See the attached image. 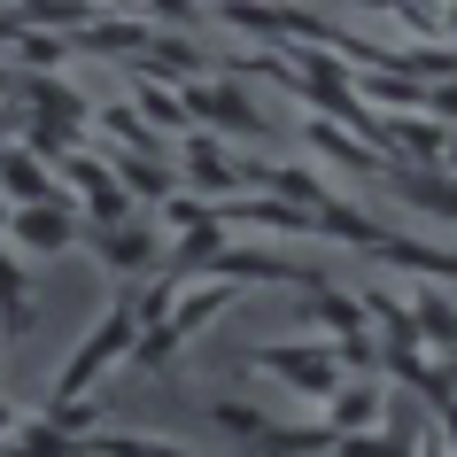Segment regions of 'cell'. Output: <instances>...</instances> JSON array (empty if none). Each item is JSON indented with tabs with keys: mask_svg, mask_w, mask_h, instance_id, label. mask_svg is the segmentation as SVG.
Wrapping results in <instances>:
<instances>
[{
	"mask_svg": "<svg viewBox=\"0 0 457 457\" xmlns=\"http://www.w3.org/2000/svg\"><path fill=\"white\" fill-rule=\"evenodd\" d=\"M132 341H140V303H132V295H117V303L86 326V341L71 349V364L54 372V395H47V403H62V395H94L101 372L132 357Z\"/></svg>",
	"mask_w": 457,
	"mask_h": 457,
	"instance_id": "cell-1",
	"label": "cell"
},
{
	"mask_svg": "<svg viewBox=\"0 0 457 457\" xmlns=\"http://www.w3.org/2000/svg\"><path fill=\"white\" fill-rule=\"evenodd\" d=\"M248 372H271V380H287L295 395H311V403H326L341 387V357L334 341H264V349H248Z\"/></svg>",
	"mask_w": 457,
	"mask_h": 457,
	"instance_id": "cell-2",
	"label": "cell"
},
{
	"mask_svg": "<svg viewBox=\"0 0 457 457\" xmlns=\"http://www.w3.org/2000/svg\"><path fill=\"white\" fill-rule=\"evenodd\" d=\"M187 109L202 124H217V132H233V140H264L271 132V117L248 101V86L233 71H202V78H187Z\"/></svg>",
	"mask_w": 457,
	"mask_h": 457,
	"instance_id": "cell-3",
	"label": "cell"
},
{
	"mask_svg": "<svg viewBox=\"0 0 457 457\" xmlns=\"http://www.w3.org/2000/svg\"><path fill=\"white\" fill-rule=\"evenodd\" d=\"M217 279H233V287H326V271L295 264V256H279V248H217Z\"/></svg>",
	"mask_w": 457,
	"mask_h": 457,
	"instance_id": "cell-4",
	"label": "cell"
},
{
	"mask_svg": "<svg viewBox=\"0 0 457 457\" xmlns=\"http://www.w3.org/2000/svg\"><path fill=\"white\" fill-rule=\"evenodd\" d=\"M8 241L24 248V256H71L86 233H78L71 202H31V210H8Z\"/></svg>",
	"mask_w": 457,
	"mask_h": 457,
	"instance_id": "cell-5",
	"label": "cell"
},
{
	"mask_svg": "<svg viewBox=\"0 0 457 457\" xmlns=\"http://www.w3.org/2000/svg\"><path fill=\"white\" fill-rule=\"evenodd\" d=\"M179 163H187V179H194L202 202H233V194H241V163L217 147V132H187V140H179Z\"/></svg>",
	"mask_w": 457,
	"mask_h": 457,
	"instance_id": "cell-6",
	"label": "cell"
},
{
	"mask_svg": "<svg viewBox=\"0 0 457 457\" xmlns=\"http://www.w3.org/2000/svg\"><path fill=\"white\" fill-rule=\"evenodd\" d=\"M318 411H326V427H334V434H380V419H387V380H357V387L341 380Z\"/></svg>",
	"mask_w": 457,
	"mask_h": 457,
	"instance_id": "cell-7",
	"label": "cell"
},
{
	"mask_svg": "<svg viewBox=\"0 0 457 457\" xmlns=\"http://www.w3.org/2000/svg\"><path fill=\"white\" fill-rule=\"evenodd\" d=\"M86 248L101 256V271H147L155 264V225L147 217H124V225H101Z\"/></svg>",
	"mask_w": 457,
	"mask_h": 457,
	"instance_id": "cell-8",
	"label": "cell"
},
{
	"mask_svg": "<svg viewBox=\"0 0 457 457\" xmlns=\"http://www.w3.org/2000/svg\"><path fill=\"white\" fill-rule=\"evenodd\" d=\"M403 303H411V326H419V349H434V357H457V303H450V295L419 279Z\"/></svg>",
	"mask_w": 457,
	"mask_h": 457,
	"instance_id": "cell-9",
	"label": "cell"
},
{
	"mask_svg": "<svg viewBox=\"0 0 457 457\" xmlns=\"http://www.w3.org/2000/svg\"><path fill=\"white\" fill-rule=\"evenodd\" d=\"M303 140L318 147V155H326V163H341V170H357V179H380V155H372V147L357 140V132H349V124H334V117H311L303 124Z\"/></svg>",
	"mask_w": 457,
	"mask_h": 457,
	"instance_id": "cell-10",
	"label": "cell"
},
{
	"mask_svg": "<svg viewBox=\"0 0 457 457\" xmlns=\"http://www.w3.org/2000/svg\"><path fill=\"white\" fill-rule=\"evenodd\" d=\"M39 326V295H31V271L0 248V341H24Z\"/></svg>",
	"mask_w": 457,
	"mask_h": 457,
	"instance_id": "cell-11",
	"label": "cell"
},
{
	"mask_svg": "<svg viewBox=\"0 0 457 457\" xmlns=\"http://www.w3.org/2000/svg\"><path fill=\"white\" fill-rule=\"evenodd\" d=\"M132 117L163 140V132H194V109H187V94L170 86V78H147V86H132Z\"/></svg>",
	"mask_w": 457,
	"mask_h": 457,
	"instance_id": "cell-12",
	"label": "cell"
},
{
	"mask_svg": "<svg viewBox=\"0 0 457 457\" xmlns=\"http://www.w3.org/2000/svg\"><path fill=\"white\" fill-rule=\"evenodd\" d=\"M109 170H117V187L132 194V202H163V194H170V163H163V155H132V147H117Z\"/></svg>",
	"mask_w": 457,
	"mask_h": 457,
	"instance_id": "cell-13",
	"label": "cell"
},
{
	"mask_svg": "<svg viewBox=\"0 0 457 457\" xmlns=\"http://www.w3.org/2000/svg\"><path fill=\"white\" fill-rule=\"evenodd\" d=\"M210 419H217V434H233L241 450H248V442H264V434L279 427V419H271L264 403H248V395H217V403H210Z\"/></svg>",
	"mask_w": 457,
	"mask_h": 457,
	"instance_id": "cell-14",
	"label": "cell"
},
{
	"mask_svg": "<svg viewBox=\"0 0 457 457\" xmlns=\"http://www.w3.org/2000/svg\"><path fill=\"white\" fill-rule=\"evenodd\" d=\"M217 248H225V225H194V233H179L170 241V256H163V271H179V279H194V271H210L217 264Z\"/></svg>",
	"mask_w": 457,
	"mask_h": 457,
	"instance_id": "cell-15",
	"label": "cell"
},
{
	"mask_svg": "<svg viewBox=\"0 0 457 457\" xmlns=\"http://www.w3.org/2000/svg\"><path fill=\"white\" fill-rule=\"evenodd\" d=\"M16 16H39V24H94V0H16Z\"/></svg>",
	"mask_w": 457,
	"mask_h": 457,
	"instance_id": "cell-16",
	"label": "cell"
},
{
	"mask_svg": "<svg viewBox=\"0 0 457 457\" xmlns=\"http://www.w3.org/2000/svg\"><path fill=\"white\" fill-rule=\"evenodd\" d=\"M8 47L24 54L31 71H54V62H62V39H47V31H16V39H8Z\"/></svg>",
	"mask_w": 457,
	"mask_h": 457,
	"instance_id": "cell-17",
	"label": "cell"
},
{
	"mask_svg": "<svg viewBox=\"0 0 457 457\" xmlns=\"http://www.w3.org/2000/svg\"><path fill=\"white\" fill-rule=\"evenodd\" d=\"M419 457H457V450L442 442V427H419Z\"/></svg>",
	"mask_w": 457,
	"mask_h": 457,
	"instance_id": "cell-18",
	"label": "cell"
},
{
	"mask_svg": "<svg viewBox=\"0 0 457 457\" xmlns=\"http://www.w3.org/2000/svg\"><path fill=\"white\" fill-rule=\"evenodd\" d=\"M434 31H442V39H457V0H442V8H434Z\"/></svg>",
	"mask_w": 457,
	"mask_h": 457,
	"instance_id": "cell-19",
	"label": "cell"
},
{
	"mask_svg": "<svg viewBox=\"0 0 457 457\" xmlns=\"http://www.w3.org/2000/svg\"><path fill=\"white\" fill-rule=\"evenodd\" d=\"M442 170L457 179V124H450V147H442Z\"/></svg>",
	"mask_w": 457,
	"mask_h": 457,
	"instance_id": "cell-20",
	"label": "cell"
},
{
	"mask_svg": "<svg viewBox=\"0 0 457 457\" xmlns=\"http://www.w3.org/2000/svg\"><path fill=\"white\" fill-rule=\"evenodd\" d=\"M8 210H16V202H0V233H8Z\"/></svg>",
	"mask_w": 457,
	"mask_h": 457,
	"instance_id": "cell-21",
	"label": "cell"
},
{
	"mask_svg": "<svg viewBox=\"0 0 457 457\" xmlns=\"http://www.w3.org/2000/svg\"><path fill=\"white\" fill-rule=\"evenodd\" d=\"M403 8H434V0H403Z\"/></svg>",
	"mask_w": 457,
	"mask_h": 457,
	"instance_id": "cell-22",
	"label": "cell"
},
{
	"mask_svg": "<svg viewBox=\"0 0 457 457\" xmlns=\"http://www.w3.org/2000/svg\"><path fill=\"white\" fill-rule=\"evenodd\" d=\"M450 372H457V357H450Z\"/></svg>",
	"mask_w": 457,
	"mask_h": 457,
	"instance_id": "cell-23",
	"label": "cell"
}]
</instances>
